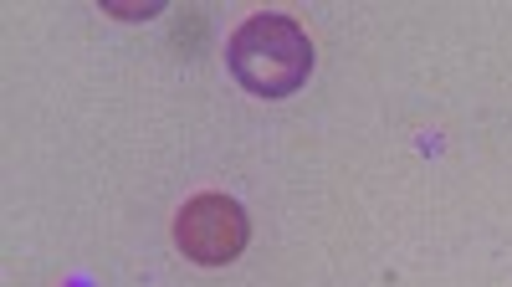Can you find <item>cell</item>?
Segmentation results:
<instances>
[{
    "label": "cell",
    "mask_w": 512,
    "mask_h": 287,
    "mask_svg": "<svg viewBox=\"0 0 512 287\" xmlns=\"http://www.w3.org/2000/svg\"><path fill=\"white\" fill-rule=\"evenodd\" d=\"M226 62L236 82L256 98H287L308 82L313 72V41L308 31L287 16H251L236 26Z\"/></svg>",
    "instance_id": "1"
},
{
    "label": "cell",
    "mask_w": 512,
    "mask_h": 287,
    "mask_svg": "<svg viewBox=\"0 0 512 287\" xmlns=\"http://www.w3.org/2000/svg\"><path fill=\"white\" fill-rule=\"evenodd\" d=\"M246 236H251V221L241 211V200H231V195H195V200H185V211L175 216L180 252L190 262H200V267L236 262Z\"/></svg>",
    "instance_id": "2"
}]
</instances>
